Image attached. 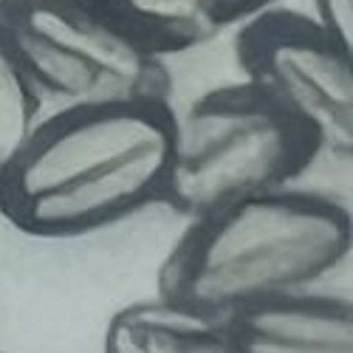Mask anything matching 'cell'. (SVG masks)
<instances>
[{
  "label": "cell",
  "mask_w": 353,
  "mask_h": 353,
  "mask_svg": "<svg viewBox=\"0 0 353 353\" xmlns=\"http://www.w3.org/2000/svg\"><path fill=\"white\" fill-rule=\"evenodd\" d=\"M172 133L170 99L60 105L0 170V215L43 241L122 223L161 201Z\"/></svg>",
  "instance_id": "cell-1"
},
{
  "label": "cell",
  "mask_w": 353,
  "mask_h": 353,
  "mask_svg": "<svg viewBox=\"0 0 353 353\" xmlns=\"http://www.w3.org/2000/svg\"><path fill=\"white\" fill-rule=\"evenodd\" d=\"M350 212L314 190L280 187L198 215L156 274V297L223 319L243 305L316 285L350 254Z\"/></svg>",
  "instance_id": "cell-2"
},
{
  "label": "cell",
  "mask_w": 353,
  "mask_h": 353,
  "mask_svg": "<svg viewBox=\"0 0 353 353\" xmlns=\"http://www.w3.org/2000/svg\"><path fill=\"white\" fill-rule=\"evenodd\" d=\"M322 153L311 128L249 79L210 88L175 113L161 201L187 221L291 187Z\"/></svg>",
  "instance_id": "cell-3"
},
{
  "label": "cell",
  "mask_w": 353,
  "mask_h": 353,
  "mask_svg": "<svg viewBox=\"0 0 353 353\" xmlns=\"http://www.w3.org/2000/svg\"><path fill=\"white\" fill-rule=\"evenodd\" d=\"M0 28L40 99H170L172 74L82 0H0Z\"/></svg>",
  "instance_id": "cell-4"
},
{
  "label": "cell",
  "mask_w": 353,
  "mask_h": 353,
  "mask_svg": "<svg viewBox=\"0 0 353 353\" xmlns=\"http://www.w3.org/2000/svg\"><path fill=\"white\" fill-rule=\"evenodd\" d=\"M234 60L243 79L311 128L322 150H353V46L308 12L269 6L238 23Z\"/></svg>",
  "instance_id": "cell-5"
},
{
  "label": "cell",
  "mask_w": 353,
  "mask_h": 353,
  "mask_svg": "<svg viewBox=\"0 0 353 353\" xmlns=\"http://www.w3.org/2000/svg\"><path fill=\"white\" fill-rule=\"evenodd\" d=\"M234 353H353V305L311 288L243 305L221 319Z\"/></svg>",
  "instance_id": "cell-6"
},
{
  "label": "cell",
  "mask_w": 353,
  "mask_h": 353,
  "mask_svg": "<svg viewBox=\"0 0 353 353\" xmlns=\"http://www.w3.org/2000/svg\"><path fill=\"white\" fill-rule=\"evenodd\" d=\"M102 353H234L221 319L161 297L119 308L105 328Z\"/></svg>",
  "instance_id": "cell-7"
},
{
  "label": "cell",
  "mask_w": 353,
  "mask_h": 353,
  "mask_svg": "<svg viewBox=\"0 0 353 353\" xmlns=\"http://www.w3.org/2000/svg\"><path fill=\"white\" fill-rule=\"evenodd\" d=\"M122 37L153 57H175L212 43L223 26L207 0H82Z\"/></svg>",
  "instance_id": "cell-8"
},
{
  "label": "cell",
  "mask_w": 353,
  "mask_h": 353,
  "mask_svg": "<svg viewBox=\"0 0 353 353\" xmlns=\"http://www.w3.org/2000/svg\"><path fill=\"white\" fill-rule=\"evenodd\" d=\"M43 99L20 68L9 37L0 28V170L40 119Z\"/></svg>",
  "instance_id": "cell-9"
},
{
  "label": "cell",
  "mask_w": 353,
  "mask_h": 353,
  "mask_svg": "<svg viewBox=\"0 0 353 353\" xmlns=\"http://www.w3.org/2000/svg\"><path fill=\"white\" fill-rule=\"evenodd\" d=\"M308 14L336 40L353 46V0H311Z\"/></svg>",
  "instance_id": "cell-10"
},
{
  "label": "cell",
  "mask_w": 353,
  "mask_h": 353,
  "mask_svg": "<svg viewBox=\"0 0 353 353\" xmlns=\"http://www.w3.org/2000/svg\"><path fill=\"white\" fill-rule=\"evenodd\" d=\"M283 0H207V6L212 12V17L226 28V26H238L241 20L269 9V6H277Z\"/></svg>",
  "instance_id": "cell-11"
},
{
  "label": "cell",
  "mask_w": 353,
  "mask_h": 353,
  "mask_svg": "<svg viewBox=\"0 0 353 353\" xmlns=\"http://www.w3.org/2000/svg\"><path fill=\"white\" fill-rule=\"evenodd\" d=\"M0 353H9V350H0Z\"/></svg>",
  "instance_id": "cell-12"
}]
</instances>
